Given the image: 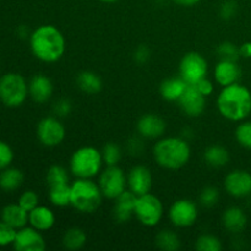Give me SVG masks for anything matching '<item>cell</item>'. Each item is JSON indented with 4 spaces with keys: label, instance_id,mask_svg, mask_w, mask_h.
<instances>
[{
    "label": "cell",
    "instance_id": "obj_46",
    "mask_svg": "<svg viewBox=\"0 0 251 251\" xmlns=\"http://www.w3.org/2000/svg\"><path fill=\"white\" fill-rule=\"evenodd\" d=\"M17 34H19L20 38H29V36H31V33H29L26 26H20L17 28Z\"/></svg>",
    "mask_w": 251,
    "mask_h": 251
},
{
    "label": "cell",
    "instance_id": "obj_33",
    "mask_svg": "<svg viewBox=\"0 0 251 251\" xmlns=\"http://www.w3.org/2000/svg\"><path fill=\"white\" fill-rule=\"evenodd\" d=\"M100 151H102L103 162L105 166H118L119 164L123 151L117 142H107Z\"/></svg>",
    "mask_w": 251,
    "mask_h": 251
},
{
    "label": "cell",
    "instance_id": "obj_12",
    "mask_svg": "<svg viewBox=\"0 0 251 251\" xmlns=\"http://www.w3.org/2000/svg\"><path fill=\"white\" fill-rule=\"evenodd\" d=\"M223 188L234 199H245L251 195V173L245 169H233L223 179Z\"/></svg>",
    "mask_w": 251,
    "mask_h": 251
},
{
    "label": "cell",
    "instance_id": "obj_28",
    "mask_svg": "<svg viewBox=\"0 0 251 251\" xmlns=\"http://www.w3.org/2000/svg\"><path fill=\"white\" fill-rule=\"evenodd\" d=\"M71 183L58 184V185L48 186L49 202L58 208H64L70 206Z\"/></svg>",
    "mask_w": 251,
    "mask_h": 251
},
{
    "label": "cell",
    "instance_id": "obj_37",
    "mask_svg": "<svg viewBox=\"0 0 251 251\" xmlns=\"http://www.w3.org/2000/svg\"><path fill=\"white\" fill-rule=\"evenodd\" d=\"M16 233L17 229H15L11 226H9L4 221L0 220V247L5 248L14 244Z\"/></svg>",
    "mask_w": 251,
    "mask_h": 251
},
{
    "label": "cell",
    "instance_id": "obj_5",
    "mask_svg": "<svg viewBox=\"0 0 251 251\" xmlns=\"http://www.w3.org/2000/svg\"><path fill=\"white\" fill-rule=\"evenodd\" d=\"M102 151L97 147L86 145L76 149L69 159L70 174L78 179H93L103 169Z\"/></svg>",
    "mask_w": 251,
    "mask_h": 251
},
{
    "label": "cell",
    "instance_id": "obj_26",
    "mask_svg": "<svg viewBox=\"0 0 251 251\" xmlns=\"http://www.w3.org/2000/svg\"><path fill=\"white\" fill-rule=\"evenodd\" d=\"M25 180V176L21 169L15 167H7V168L0 171V189L6 193L17 190L22 185Z\"/></svg>",
    "mask_w": 251,
    "mask_h": 251
},
{
    "label": "cell",
    "instance_id": "obj_32",
    "mask_svg": "<svg viewBox=\"0 0 251 251\" xmlns=\"http://www.w3.org/2000/svg\"><path fill=\"white\" fill-rule=\"evenodd\" d=\"M234 137L240 147L251 150V120L245 119L238 123L234 131Z\"/></svg>",
    "mask_w": 251,
    "mask_h": 251
},
{
    "label": "cell",
    "instance_id": "obj_44",
    "mask_svg": "<svg viewBox=\"0 0 251 251\" xmlns=\"http://www.w3.org/2000/svg\"><path fill=\"white\" fill-rule=\"evenodd\" d=\"M239 51H240V56L245 59H251V42H244L243 44L239 46Z\"/></svg>",
    "mask_w": 251,
    "mask_h": 251
},
{
    "label": "cell",
    "instance_id": "obj_14",
    "mask_svg": "<svg viewBox=\"0 0 251 251\" xmlns=\"http://www.w3.org/2000/svg\"><path fill=\"white\" fill-rule=\"evenodd\" d=\"M127 189L136 196L144 195L151 191L153 185V176L149 167L144 164H135L126 174Z\"/></svg>",
    "mask_w": 251,
    "mask_h": 251
},
{
    "label": "cell",
    "instance_id": "obj_27",
    "mask_svg": "<svg viewBox=\"0 0 251 251\" xmlns=\"http://www.w3.org/2000/svg\"><path fill=\"white\" fill-rule=\"evenodd\" d=\"M87 243V234L80 227H71L64 232L61 238V244L64 249L69 251L81 250Z\"/></svg>",
    "mask_w": 251,
    "mask_h": 251
},
{
    "label": "cell",
    "instance_id": "obj_40",
    "mask_svg": "<svg viewBox=\"0 0 251 251\" xmlns=\"http://www.w3.org/2000/svg\"><path fill=\"white\" fill-rule=\"evenodd\" d=\"M14 150L7 142L0 140V171L11 166L14 161Z\"/></svg>",
    "mask_w": 251,
    "mask_h": 251
},
{
    "label": "cell",
    "instance_id": "obj_9",
    "mask_svg": "<svg viewBox=\"0 0 251 251\" xmlns=\"http://www.w3.org/2000/svg\"><path fill=\"white\" fill-rule=\"evenodd\" d=\"M37 139L48 149H54L63 144L66 137V127L60 118L48 115L42 118L37 124Z\"/></svg>",
    "mask_w": 251,
    "mask_h": 251
},
{
    "label": "cell",
    "instance_id": "obj_23",
    "mask_svg": "<svg viewBox=\"0 0 251 251\" xmlns=\"http://www.w3.org/2000/svg\"><path fill=\"white\" fill-rule=\"evenodd\" d=\"M202 157L206 166L215 169L225 168L230 161V153L228 149L220 144H213L206 147Z\"/></svg>",
    "mask_w": 251,
    "mask_h": 251
},
{
    "label": "cell",
    "instance_id": "obj_17",
    "mask_svg": "<svg viewBox=\"0 0 251 251\" xmlns=\"http://www.w3.org/2000/svg\"><path fill=\"white\" fill-rule=\"evenodd\" d=\"M54 93V85L50 77L44 74H37L28 82V96L37 104H46Z\"/></svg>",
    "mask_w": 251,
    "mask_h": 251
},
{
    "label": "cell",
    "instance_id": "obj_43",
    "mask_svg": "<svg viewBox=\"0 0 251 251\" xmlns=\"http://www.w3.org/2000/svg\"><path fill=\"white\" fill-rule=\"evenodd\" d=\"M193 86H195V87L198 88L199 92H200L201 95L205 96V97H210V96H212L213 92H215V83L207 77L202 78V80L199 81L196 85Z\"/></svg>",
    "mask_w": 251,
    "mask_h": 251
},
{
    "label": "cell",
    "instance_id": "obj_11",
    "mask_svg": "<svg viewBox=\"0 0 251 251\" xmlns=\"http://www.w3.org/2000/svg\"><path fill=\"white\" fill-rule=\"evenodd\" d=\"M199 218V206L191 199H179L168 208V220L179 229L193 227Z\"/></svg>",
    "mask_w": 251,
    "mask_h": 251
},
{
    "label": "cell",
    "instance_id": "obj_42",
    "mask_svg": "<svg viewBox=\"0 0 251 251\" xmlns=\"http://www.w3.org/2000/svg\"><path fill=\"white\" fill-rule=\"evenodd\" d=\"M150 58H151V50L146 44H140L135 48L134 54H132V59L135 63L139 65H144L150 60Z\"/></svg>",
    "mask_w": 251,
    "mask_h": 251
},
{
    "label": "cell",
    "instance_id": "obj_41",
    "mask_svg": "<svg viewBox=\"0 0 251 251\" xmlns=\"http://www.w3.org/2000/svg\"><path fill=\"white\" fill-rule=\"evenodd\" d=\"M126 151L132 157L141 156L145 151V139H142L140 135L130 137L126 142Z\"/></svg>",
    "mask_w": 251,
    "mask_h": 251
},
{
    "label": "cell",
    "instance_id": "obj_6",
    "mask_svg": "<svg viewBox=\"0 0 251 251\" xmlns=\"http://www.w3.org/2000/svg\"><path fill=\"white\" fill-rule=\"evenodd\" d=\"M28 97V83L19 73L0 76V102L9 108H19Z\"/></svg>",
    "mask_w": 251,
    "mask_h": 251
},
{
    "label": "cell",
    "instance_id": "obj_7",
    "mask_svg": "<svg viewBox=\"0 0 251 251\" xmlns=\"http://www.w3.org/2000/svg\"><path fill=\"white\" fill-rule=\"evenodd\" d=\"M134 216L140 225L146 228H154L161 223L164 216V206L161 199L151 191L137 196Z\"/></svg>",
    "mask_w": 251,
    "mask_h": 251
},
{
    "label": "cell",
    "instance_id": "obj_25",
    "mask_svg": "<svg viewBox=\"0 0 251 251\" xmlns=\"http://www.w3.org/2000/svg\"><path fill=\"white\" fill-rule=\"evenodd\" d=\"M76 85L86 95H97L102 91L103 81L97 73L92 70L80 71L76 76Z\"/></svg>",
    "mask_w": 251,
    "mask_h": 251
},
{
    "label": "cell",
    "instance_id": "obj_10",
    "mask_svg": "<svg viewBox=\"0 0 251 251\" xmlns=\"http://www.w3.org/2000/svg\"><path fill=\"white\" fill-rule=\"evenodd\" d=\"M208 63L202 54L189 51L184 54L179 63V76L188 85H196L199 81L207 77Z\"/></svg>",
    "mask_w": 251,
    "mask_h": 251
},
{
    "label": "cell",
    "instance_id": "obj_2",
    "mask_svg": "<svg viewBox=\"0 0 251 251\" xmlns=\"http://www.w3.org/2000/svg\"><path fill=\"white\" fill-rule=\"evenodd\" d=\"M217 110L222 118L232 123H240L251 114V91L240 82L221 87L216 98Z\"/></svg>",
    "mask_w": 251,
    "mask_h": 251
},
{
    "label": "cell",
    "instance_id": "obj_36",
    "mask_svg": "<svg viewBox=\"0 0 251 251\" xmlns=\"http://www.w3.org/2000/svg\"><path fill=\"white\" fill-rule=\"evenodd\" d=\"M17 203L22 208H25L27 212H29V211H32L34 207H37L39 205V196L34 190H25L19 196Z\"/></svg>",
    "mask_w": 251,
    "mask_h": 251
},
{
    "label": "cell",
    "instance_id": "obj_8",
    "mask_svg": "<svg viewBox=\"0 0 251 251\" xmlns=\"http://www.w3.org/2000/svg\"><path fill=\"white\" fill-rule=\"evenodd\" d=\"M98 185L107 200H113L127 189L126 173L118 166H105L98 176Z\"/></svg>",
    "mask_w": 251,
    "mask_h": 251
},
{
    "label": "cell",
    "instance_id": "obj_18",
    "mask_svg": "<svg viewBox=\"0 0 251 251\" xmlns=\"http://www.w3.org/2000/svg\"><path fill=\"white\" fill-rule=\"evenodd\" d=\"M240 77H242V69L238 65V61L235 60L220 59L213 69L215 82L221 87L239 82Z\"/></svg>",
    "mask_w": 251,
    "mask_h": 251
},
{
    "label": "cell",
    "instance_id": "obj_15",
    "mask_svg": "<svg viewBox=\"0 0 251 251\" xmlns=\"http://www.w3.org/2000/svg\"><path fill=\"white\" fill-rule=\"evenodd\" d=\"M178 104L186 117L199 118L205 113L207 107V97L201 95L195 86L189 85L180 100H178Z\"/></svg>",
    "mask_w": 251,
    "mask_h": 251
},
{
    "label": "cell",
    "instance_id": "obj_38",
    "mask_svg": "<svg viewBox=\"0 0 251 251\" xmlns=\"http://www.w3.org/2000/svg\"><path fill=\"white\" fill-rule=\"evenodd\" d=\"M220 17L225 21H230L234 19L238 14V4L234 0H225L221 4L220 10H218Z\"/></svg>",
    "mask_w": 251,
    "mask_h": 251
},
{
    "label": "cell",
    "instance_id": "obj_39",
    "mask_svg": "<svg viewBox=\"0 0 251 251\" xmlns=\"http://www.w3.org/2000/svg\"><path fill=\"white\" fill-rule=\"evenodd\" d=\"M73 112V103L69 98H59L58 100H55L53 104V114L55 117L63 118L70 115V113Z\"/></svg>",
    "mask_w": 251,
    "mask_h": 251
},
{
    "label": "cell",
    "instance_id": "obj_4",
    "mask_svg": "<svg viewBox=\"0 0 251 251\" xmlns=\"http://www.w3.org/2000/svg\"><path fill=\"white\" fill-rule=\"evenodd\" d=\"M104 199L100 185L93 179H78L71 183L70 206L85 215L96 212Z\"/></svg>",
    "mask_w": 251,
    "mask_h": 251
},
{
    "label": "cell",
    "instance_id": "obj_29",
    "mask_svg": "<svg viewBox=\"0 0 251 251\" xmlns=\"http://www.w3.org/2000/svg\"><path fill=\"white\" fill-rule=\"evenodd\" d=\"M154 244L162 251H178L181 247V240L176 230L161 229L154 237Z\"/></svg>",
    "mask_w": 251,
    "mask_h": 251
},
{
    "label": "cell",
    "instance_id": "obj_45",
    "mask_svg": "<svg viewBox=\"0 0 251 251\" xmlns=\"http://www.w3.org/2000/svg\"><path fill=\"white\" fill-rule=\"evenodd\" d=\"M172 2H174L178 6H183V7H193L196 6L201 0H171Z\"/></svg>",
    "mask_w": 251,
    "mask_h": 251
},
{
    "label": "cell",
    "instance_id": "obj_22",
    "mask_svg": "<svg viewBox=\"0 0 251 251\" xmlns=\"http://www.w3.org/2000/svg\"><path fill=\"white\" fill-rule=\"evenodd\" d=\"M188 86V83L180 76L168 77L162 81L159 85V95L166 102H178Z\"/></svg>",
    "mask_w": 251,
    "mask_h": 251
},
{
    "label": "cell",
    "instance_id": "obj_21",
    "mask_svg": "<svg viewBox=\"0 0 251 251\" xmlns=\"http://www.w3.org/2000/svg\"><path fill=\"white\" fill-rule=\"evenodd\" d=\"M55 222L56 216L49 206L38 205L28 212V225L42 233L50 230Z\"/></svg>",
    "mask_w": 251,
    "mask_h": 251
},
{
    "label": "cell",
    "instance_id": "obj_1",
    "mask_svg": "<svg viewBox=\"0 0 251 251\" xmlns=\"http://www.w3.org/2000/svg\"><path fill=\"white\" fill-rule=\"evenodd\" d=\"M29 49L36 59L46 64L60 60L66 50V41L63 32L54 25H41L31 32Z\"/></svg>",
    "mask_w": 251,
    "mask_h": 251
},
{
    "label": "cell",
    "instance_id": "obj_16",
    "mask_svg": "<svg viewBox=\"0 0 251 251\" xmlns=\"http://www.w3.org/2000/svg\"><path fill=\"white\" fill-rule=\"evenodd\" d=\"M12 247L16 251H44L47 243L42 232L31 226H26L17 230Z\"/></svg>",
    "mask_w": 251,
    "mask_h": 251
},
{
    "label": "cell",
    "instance_id": "obj_30",
    "mask_svg": "<svg viewBox=\"0 0 251 251\" xmlns=\"http://www.w3.org/2000/svg\"><path fill=\"white\" fill-rule=\"evenodd\" d=\"M46 181L48 186L70 183V171L61 164H53L47 171Z\"/></svg>",
    "mask_w": 251,
    "mask_h": 251
},
{
    "label": "cell",
    "instance_id": "obj_24",
    "mask_svg": "<svg viewBox=\"0 0 251 251\" xmlns=\"http://www.w3.org/2000/svg\"><path fill=\"white\" fill-rule=\"evenodd\" d=\"M0 217L1 221L17 230L28 225V212L19 203H10L5 206L1 210Z\"/></svg>",
    "mask_w": 251,
    "mask_h": 251
},
{
    "label": "cell",
    "instance_id": "obj_47",
    "mask_svg": "<svg viewBox=\"0 0 251 251\" xmlns=\"http://www.w3.org/2000/svg\"><path fill=\"white\" fill-rule=\"evenodd\" d=\"M100 2H104V4H114V2H118L119 0H100Z\"/></svg>",
    "mask_w": 251,
    "mask_h": 251
},
{
    "label": "cell",
    "instance_id": "obj_34",
    "mask_svg": "<svg viewBox=\"0 0 251 251\" xmlns=\"http://www.w3.org/2000/svg\"><path fill=\"white\" fill-rule=\"evenodd\" d=\"M220 201V190L213 185H207L202 188L199 194V203L205 208H212Z\"/></svg>",
    "mask_w": 251,
    "mask_h": 251
},
{
    "label": "cell",
    "instance_id": "obj_3",
    "mask_svg": "<svg viewBox=\"0 0 251 251\" xmlns=\"http://www.w3.org/2000/svg\"><path fill=\"white\" fill-rule=\"evenodd\" d=\"M152 156L162 169L179 171L190 161L191 146L183 136H163L154 142Z\"/></svg>",
    "mask_w": 251,
    "mask_h": 251
},
{
    "label": "cell",
    "instance_id": "obj_13",
    "mask_svg": "<svg viewBox=\"0 0 251 251\" xmlns=\"http://www.w3.org/2000/svg\"><path fill=\"white\" fill-rule=\"evenodd\" d=\"M167 130V123L161 115L154 113H147L141 115L136 123L137 135L145 140H156L164 136Z\"/></svg>",
    "mask_w": 251,
    "mask_h": 251
},
{
    "label": "cell",
    "instance_id": "obj_20",
    "mask_svg": "<svg viewBox=\"0 0 251 251\" xmlns=\"http://www.w3.org/2000/svg\"><path fill=\"white\" fill-rule=\"evenodd\" d=\"M223 228L230 234H240L248 226V216L239 206H229L221 216Z\"/></svg>",
    "mask_w": 251,
    "mask_h": 251
},
{
    "label": "cell",
    "instance_id": "obj_31",
    "mask_svg": "<svg viewBox=\"0 0 251 251\" xmlns=\"http://www.w3.org/2000/svg\"><path fill=\"white\" fill-rule=\"evenodd\" d=\"M194 248L196 251H221L223 249V244L217 235L203 233L199 235Z\"/></svg>",
    "mask_w": 251,
    "mask_h": 251
},
{
    "label": "cell",
    "instance_id": "obj_35",
    "mask_svg": "<svg viewBox=\"0 0 251 251\" xmlns=\"http://www.w3.org/2000/svg\"><path fill=\"white\" fill-rule=\"evenodd\" d=\"M216 53H217L218 58L226 59V60L238 61V59L240 58L239 46H237V44L230 41L221 42L217 48H216Z\"/></svg>",
    "mask_w": 251,
    "mask_h": 251
},
{
    "label": "cell",
    "instance_id": "obj_19",
    "mask_svg": "<svg viewBox=\"0 0 251 251\" xmlns=\"http://www.w3.org/2000/svg\"><path fill=\"white\" fill-rule=\"evenodd\" d=\"M137 196L134 193L126 189L122 195L118 196L114 200L113 206V218L117 223H126L134 217L135 205H136Z\"/></svg>",
    "mask_w": 251,
    "mask_h": 251
}]
</instances>
